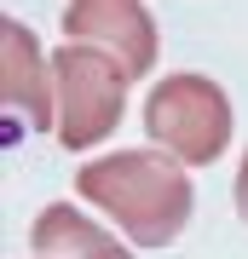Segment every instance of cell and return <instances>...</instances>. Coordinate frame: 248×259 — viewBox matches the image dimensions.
<instances>
[{
  "label": "cell",
  "mask_w": 248,
  "mask_h": 259,
  "mask_svg": "<svg viewBox=\"0 0 248 259\" xmlns=\"http://www.w3.org/2000/svg\"><path fill=\"white\" fill-rule=\"evenodd\" d=\"M75 190H81V202L104 207L110 225L127 242H138V248H167L191 225V207H196L191 173L167 150H116V156H98L75 173Z\"/></svg>",
  "instance_id": "obj_1"
},
{
  "label": "cell",
  "mask_w": 248,
  "mask_h": 259,
  "mask_svg": "<svg viewBox=\"0 0 248 259\" xmlns=\"http://www.w3.org/2000/svg\"><path fill=\"white\" fill-rule=\"evenodd\" d=\"M145 133L185 167H208L231 144V98L208 75H167L145 98Z\"/></svg>",
  "instance_id": "obj_2"
},
{
  "label": "cell",
  "mask_w": 248,
  "mask_h": 259,
  "mask_svg": "<svg viewBox=\"0 0 248 259\" xmlns=\"http://www.w3.org/2000/svg\"><path fill=\"white\" fill-rule=\"evenodd\" d=\"M52 81H58V144L64 150H92L116 133L121 121V87L127 69L98 47H69L52 52Z\"/></svg>",
  "instance_id": "obj_3"
},
{
  "label": "cell",
  "mask_w": 248,
  "mask_h": 259,
  "mask_svg": "<svg viewBox=\"0 0 248 259\" xmlns=\"http://www.w3.org/2000/svg\"><path fill=\"white\" fill-rule=\"evenodd\" d=\"M64 35L110 52L127 69V81L150 75V64H156V18L145 12V0H69Z\"/></svg>",
  "instance_id": "obj_4"
},
{
  "label": "cell",
  "mask_w": 248,
  "mask_h": 259,
  "mask_svg": "<svg viewBox=\"0 0 248 259\" xmlns=\"http://www.w3.org/2000/svg\"><path fill=\"white\" fill-rule=\"evenodd\" d=\"M0 52H6L0 81H6V115H12V127L46 133L58 121V81H52V64H46L41 47H35V35H29V23H18V18L0 23Z\"/></svg>",
  "instance_id": "obj_5"
},
{
  "label": "cell",
  "mask_w": 248,
  "mask_h": 259,
  "mask_svg": "<svg viewBox=\"0 0 248 259\" xmlns=\"http://www.w3.org/2000/svg\"><path fill=\"white\" fill-rule=\"evenodd\" d=\"M29 242L46 259H133L127 242H116L104 225H92L75 202H46L29 225Z\"/></svg>",
  "instance_id": "obj_6"
},
{
  "label": "cell",
  "mask_w": 248,
  "mask_h": 259,
  "mask_svg": "<svg viewBox=\"0 0 248 259\" xmlns=\"http://www.w3.org/2000/svg\"><path fill=\"white\" fill-rule=\"evenodd\" d=\"M237 213L248 219V156H242V167H237Z\"/></svg>",
  "instance_id": "obj_7"
}]
</instances>
